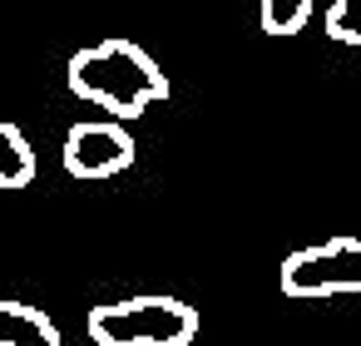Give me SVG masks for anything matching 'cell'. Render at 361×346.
I'll return each instance as SVG.
<instances>
[{"label": "cell", "mask_w": 361, "mask_h": 346, "mask_svg": "<svg viewBox=\"0 0 361 346\" xmlns=\"http://www.w3.org/2000/svg\"><path fill=\"white\" fill-rule=\"evenodd\" d=\"M0 346H65V341L40 307L0 297Z\"/></svg>", "instance_id": "cell-5"}, {"label": "cell", "mask_w": 361, "mask_h": 346, "mask_svg": "<svg viewBox=\"0 0 361 346\" xmlns=\"http://www.w3.org/2000/svg\"><path fill=\"white\" fill-rule=\"evenodd\" d=\"M322 30H326L336 45H361V30H356L351 11H346V0H331V6H326V16H322Z\"/></svg>", "instance_id": "cell-8"}, {"label": "cell", "mask_w": 361, "mask_h": 346, "mask_svg": "<svg viewBox=\"0 0 361 346\" xmlns=\"http://www.w3.org/2000/svg\"><path fill=\"white\" fill-rule=\"evenodd\" d=\"M60 159H65L70 178H90V183L114 178L134 163V134L114 119H80V124H70Z\"/></svg>", "instance_id": "cell-4"}, {"label": "cell", "mask_w": 361, "mask_h": 346, "mask_svg": "<svg viewBox=\"0 0 361 346\" xmlns=\"http://www.w3.org/2000/svg\"><path fill=\"white\" fill-rule=\"evenodd\" d=\"M25 183H35V149L11 119H0V188H25Z\"/></svg>", "instance_id": "cell-6"}, {"label": "cell", "mask_w": 361, "mask_h": 346, "mask_svg": "<svg viewBox=\"0 0 361 346\" xmlns=\"http://www.w3.org/2000/svg\"><path fill=\"white\" fill-rule=\"evenodd\" d=\"M361 287V242L356 237H326L312 247H297L282 257V297H336Z\"/></svg>", "instance_id": "cell-3"}, {"label": "cell", "mask_w": 361, "mask_h": 346, "mask_svg": "<svg viewBox=\"0 0 361 346\" xmlns=\"http://www.w3.org/2000/svg\"><path fill=\"white\" fill-rule=\"evenodd\" d=\"M85 331L94 346H193L198 311L169 292H149V297L90 307Z\"/></svg>", "instance_id": "cell-2"}, {"label": "cell", "mask_w": 361, "mask_h": 346, "mask_svg": "<svg viewBox=\"0 0 361 346\" xmlns=\"http://www.w3.org/2000/svg\"><path fill=\"white\" fill-rule=\"evenodd\" d=\"M70 89L90 104H99L114 124L139 119L149 104L169 99V80L149 50L134 40H99L70 60Z\"/></svg>", "instance_id": "cell-1"}, {"label": "cell", "mask_w": 361, "mask_h": 346, "mask_svg": "<svg viewBox=\"0 0 361 346\" xmlns=\"http://www.w3.org/2000/svg\"><path fill=\"white\" fill-rule=\"evenodd\" d=\"M312 20V0H262V30L272 40H292L302 35Z\"/></svg>", "instance_id": "cell-7"}]
</instances>
